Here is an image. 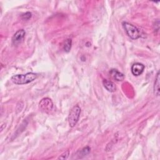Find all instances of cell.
Listing matches in <instances>:
<instances>
[{"instance_id": "1", "label": "cell", "mask_w": 160, "mask_h": 160, "mask_svg": "<svg viewBox=\"0 0 160 160\" xmlns=\"http://www.w3.org/2000/svg\"><path fill=\"white\" fill-rule=\"evenodd\" d=\"M38 77V74L34 73H28L25 75H17L12 77V81L16 85H25L30 83L35 80Z\"/></svg>"}, {"instance_id": "2", "label": "cell", "mask_w": 160, "mask_h": 160, "mask_svg": "<svg viewBox=\"0 0 160 160\" xmlns=\"http://www.w3.org/2000/svg\"><path fill=\"white\" fill-rule=\"evenodd\" d=\"M81 114V108L78 105L74 106L70 111L68 116L69 125L71 128L74 127L80 119Z\"/></svg>"}, {"instance_id": "3", "label": "cell", "mask_w": 160, "mask_h": 160, "mask_svg": "<svg viewBox=\"0 0 160 160\" xmlns=\"http://www.w3.org/2000/svg\"><path fill=\"white\" fill-rule=\"evenodd\" d=\"M123 27L126 34L130 38L133 40H136L140 37V33L139 30L132 24L127 22H123Z\"/></svg>"}, {"instance_id": "4", "label": "cell", "mask_w": 160, "mask_h": 160, "mask_svg": "<svg viewBox=\"0 0 160 160\" xmlns=\"http://www.w3.org/2000/svg\"><path fill=\"white\" fill-rule=\"evenodd\" d=\"M39 108L42 111L46 113H49L53 110L54 104L50 98H45L40 101Z\"/></svg>"}, {"instance_id": "5", "label": "cell", "mask_w": 160, "mask_h": 160, "mask_svg": "<svg viewBox=\"0 0 160 160\" xmlns=\"http://www.w3.org/2000/svg\"><path fill=\"white\" fill-rule=\"evenodd\" d=\"M26 35V32L24 30H18L12 38V43L15 45L20 44L24 39Z\"/></svg>"}, {"instance_id": "6", "label": "cell", "mask_w": 160, "mask_h": 160, "mask_svg": "<svg viewBox=\"0 0 160 160\" xmlns=\"http://www.w3.org/2000/svg\"><path fill=\"white\" fill-rule=\"evenodd\" d=\"M144 70V66L139 63H134L131 66V72L134 76H138L141 75Z\"/></svg>"}, {"instance_id": "7", "label": "cell", "mask_w": 160, "mask_h": 160, "mask_svg": "<svg viewBox=\"0 0 160 160\" xmlns=\"http://www.w3.org/2000/svg\"><path fill=\"white\" fill-rule=\"evenodd\" d=\"M103 84L104 87L106 89L107 91L111 93H113L116 91V87L114 83H113L111 81H109L108 80H104L103 81Z\"/></svg>"}, {"instance_id": "8", "label": "cell", "mask_w": 160, "mask_h": 160, "mask_svg": "<svg viewBox=\"0 0 160 160\" xmlns=\"http://www.w3.org/2000/svg\"><path fill=\"white\" fill-rule=\"evenodd\" d=\"M110 75L115 80L118 81H122L124 79V75L115 69H112L110 71Z\"/></svg>"}, {"instance_id": "9", "label": "cell", "mask_w": 160, "mask_h": 160, "mask_svg": "<svg viewBox=\"0 0 160 160\" xmlns=\"http://www.w3.org/2000/svg\"><path fill=\"white\" fill-rule=\"evenodd\" d=\"M159 81H160V74L159 71H158L156 77L155 78V81L154 84V93L156 96H159Z\"/></svg>"}, {"instance_id": "10", "label": "cell", "mask_w": 160, "mask_h": 160, "mask_svg": "<svg viewBox=\"0 0 160 160\" xmlns=\"http://www.w3.org/2000/svg\"><path fill=\"white\" fill-rule=\"evenodd\" d=\"M72 46V40L71 39H67L65 40L63 45V50L65 52L68 53L70 51Z\"/></svg>"}, {"instance_id": "11", "label": "cell", "mask_w": 160, "mask_h": 160, "mask_svg": "<svg viewBox=\"0 0 160 160\" xmlns=\"http://www.w3.org/2000/svg\"><path fill=\"white\" fill-rule=\"evenodd\" d=\"M90 150H91V149H90V147H88V146L85 147L80 151V154L79 155L80 156H86L89 154V153H90Z\"/></svg>"}, {"instance_id": "12", "label": "cell", "mask_w": 160, "mask_h": 160, "mask_svg": "<svg viewBox=\"0 0 160 160\" xmlns=\"http://www.w3.org/2000/svg\"><path fill=\"white\" fill-rule=\"evenodd\" d=\"M32 17V13L30 12H27L25 14H23L22 16V18L24 20H28Z\"/></svg>"}, {"instance_id": "13", "label": "cell", "mask_w": 160, "mask_h": 160, "mask_svg": "<svg viewBox=\"0 0 160 160\" xmlns=\"http://www.w3.org/2000/svg\"><path fill=\"white\" fill-rule=\"evenodd\" d=\"M69 156V151H66L64 153H63L60 157L58 158V159H66Z\"/></svg>"}]
</instances>
